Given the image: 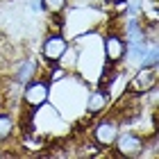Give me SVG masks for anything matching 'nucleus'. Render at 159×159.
<instances>
[{
  "mask_svg": "<svg viewBox=\"0 0 159 159\" xmlns=\"http://www.w3.org/2000/svg\"><path fill=\"white\" fill-rule=\"evenodd\" d=\"M109 105H111V91L96 84L84 98V118H89V120L98 118L100 114H105L109 109Z\"/></svg>",
  "mask_w": 159,
  "mask_h": 159,
  "instance_id": "obj_7",
  "label": "nucleus"
},
{
  "mask_svg": "<svg viewBox=\"0 0 159 159\" xmlns=\"http://www.w3.org/2000/svg\"><path fill=\"white\" fill-rule=\"evenodd\" d=\"M20 146L27 148L30 152H41V150H46L50 143L46 136H39L37 134V129H32V132H25V136L20 139Z\"/></svg>",
  "mask_w": 159,
  "mask_h": 159,
  "instance_id": "obj_10",
  "label": "nucleus"
},
{
  "mask_svg": "<svg viewBox=\"0 0 159 159\" xmlns=\"http://www.w3.org/2000/svg\"><path fill=\"white\" fill-rule=\"evenodd\" d=\"M50 96H52V84L48 82L46 75H34L32 80L20 86V102H23V109L25 114L34 116L37 111H41L43 107L48 105Z\"/></svg>",
  "mask_w": 159,
  "mask_h": 159,
  "instance_id": "obj_2",
  "label": "nucleus"
},
{
  "mask_svg": "<svg viewBox=\"0 0 159 159\" xmlns=\"http://www.w3.org/2000/svg\"><path fill=\"white\" fill-rule=\"evenodd\" d=\"M34 75H39V61H37V57H23V59L14 66V73H11V77L16 80L20 86H23L27 80H32Z\"/></svg>",
  "mask_w": 159,
  "mask_h": 159,
  "instance_id": "obj_8",
  "label": "nucleus"
},
{
  "mask_svg": "<svg viewBox=\"0 0 159 159\" xmlns=\"http://www.w3.org/2000/svg\"><path fill=\"white\" fill-rule=\"evenodd\" d=\"M157 64H159V48H157V39H155V41L148 43L146 52H143L141 61L136 66H157Z\"/></svg>",
  "mask_w": 159,
  "mask_h": 159,
  "instance_id": "obj_12",
  "label": "nucleus"
},
{
  "mask_svg": "<svg viewBox=\"0 0 159 159\" xmlns=\"http://www.w3.org/2000/svg\"><path fill=\"white\" fill-rule=\"evenodd\" d=\"M68 46H70V41L61 30H50L41 41V50H39L41 59L46 61L48 66H55V64H59L61 55L68 50Z\"/></svg>",
  "mask_w": 159,
  "mask_h": 159,
  "instance_id": "obj_5",
  "label": "nucleus"
},
{
  "mask_svg": "<svg viewBox=\"0 0 159 159\" xmlns=\"http://www.w3.org/2000/svg\"><path fill=\"white\" fill-rule=\"evenodd\" d=\"M100 46H102V61L111 66H120L127 52V41L120 27H107L100 37Z\"/></svg>",
  "mask_w": 159,
  "mask_h": 159,
  "instance_id": "obj_4",
  "label": "nucleus"
},
{
  "mask_svg": "<svg viewBox=\"0 0 159 159\" xmlns=\"http://www.w3.org/2000/svg\"><path fill=\"white\" fill-rule=\"evenodd\" d=\"M14 134H16V120H14V116L9 111L0 109V146L11 141Z\"/></svg>",
  "mask_w": 159,
  "mask_h": 159,
  "instance_id": "obj_9",
  "label": "nucleus"
},
{
  "mask_svg": "<svg viewBox=\"0 0 159 159\" xmlns=\"http://www.w3.org/2000/svg\"><path fill=\"white\" fill-rule=\"evenodd\" d=\"M70 0H41V11L50 18H61V14L68 9Z\"/></svg>",
  "mask_w": 159,
  "mask_h": 159,
  "instance_id": "obj_11",
  "label": "nucleus"
},
{
  "mask_svg": "<svg viewBox=\"0 0 159 159\" xmlns=\"http://www.w3.org/2000/svg\"><path fill=\"white\" fill-rule=\"evenodd\" d=\"M93 120L96 123H93V127H91V143L96 148L109 152L114 141H116V136L123 129V116L109 105V109H107L105 114H100L98 118H93Z\"/></svg>",
  "mask_w": 159,
  "mask_h": 159,
  "instance_id": "obj_1",
  "label": "nucleus"
},
{
  "mask_svg": "<svg viewBox=\"0 0 159 159\" xmlns=\"http://www.w3.org/2000/svg\"><path fill=\"white\" fill-rule=\"evenodd\" d=\"M148 139L146 134H139L134 129H125L116 136L111 146V157H120V159H141L148 155Z\"/></svg>",
  "mask_w": 159,
  "mask_h": 159,
  "instance_id": "obj_3",
  "label": "nucleus"
},
{
  "mask_svg": "<svg viewBox=\"0 0 159 159\" xmlns=\"http://www.w3.org/2000/svg\"><path fill=\"white\" fill-rule=\"evenodd\" d=\"M5 107V96H2V91H0V109Z\"/></svg>",
  "mask_w": 159,
  "mask_h": 159,
  "instance_id": "obj_13",
  "label": "nucleus"
},
{
  "mask_svg": "<svg viewBox=\"0 0 159 159\" xmlns=\"http://www.w3.org/2000/svg\"><path fill=\"white\" fill-rule=\"evenodd\" d=\"M157 82H159V64L157 66H136L134 75L125 84V91L132 96H146L152 86H157Z\"/></svg>",
  "mask_w": 159,
  "mask_h": 159,
  "instance_id": "obj_6",
  "label": "nucleus"
}]
</instances>
